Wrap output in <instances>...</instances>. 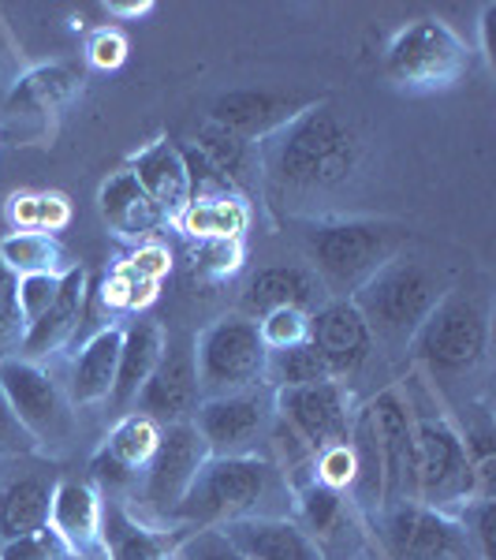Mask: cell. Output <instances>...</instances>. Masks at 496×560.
Masks as SVG:
<instances>
[{"mask_svg": "<svg viewBox=\"0 0 496 560\" xmlns=\"http://www.w3.org/2000/svg\"><path fill=\"white\" fill-rule=\"evenodd\" d=\"M265 142L269 176L292 191H329L358 165V135L332 113V105H306Z\"/></svg>", "mask_w": 496, "mask_h": 560, "instance_id": "obj_1", "label": "cell"}, {"mask_svg": "<svg viewBox=\"0 0 496 560\" xmlns=\"http://www.w3.org/2000/svg\"><path fill=\"white\" fill-rule=\"evenodd\" d=\"M445 292H448V280L437 269L395 255L351 295V303L363 311L374 340L411 348L414 332L422 329V322L429 318V311L440 303Z\"/></svg>", "mask_w": 496, "mask_h": 560, "instance_id": "obj_2", "label": "cell"}, {"mask_svg": "<svg viewBox=\"0 0 496 560\" xmlns=\"http://www.w3.org/2000/svg\"><path fill=\"white\" fill-rule=\"evenodd\" d=\"M403 232L385 221H321L306 232V255L324 292L351 300L385 261L395 258Z\"/></svg>", "mask_w": 496, "mask_h": 560, "instance_id": "obj_3", "label": "cell"}, {"mask_svg": "<svg viewBox=\"0 0 496 560\" xmlns=\"http://www.w3.org/2000/svg\"><path fill=\"white\" fill-rule=\"evenodd\" d=\"M411 427H414V453H411V475H414V501L426 509L448 512L452 504H471L477 493V475L467 453L463 433L452 427L440 408H418L408 396Z\"/></svg>", "mask_w": 496, "mask_h": 560, "instance_id": "obj_4", "label": "cell"}, {"mask_svg": "<svg viewBox=\"0 0 496 560\" xmlns=\"http://www.w3.org/2000/svg\"><path fill=\"white\" fill-rule=\"evenodd\" d=\"M276 467L261 456H210L179 501L176 516L191 527H224V523L247 520L265 501Z\"/></svg>", "mask_w": 496, "mask_h": 560, "instance_id": "obj_5", "label": "cell"}, {"mask_svg": "<svg viewBox=\"0 0 496 560\" xmlns=\"http://www.w3.org/2000/svg\"><path fill=\"white\" fill-rule=\"evenodd\" d=\"M411 351L433 377H459L489 355V306L471 292L448 288L414 332Z\"/></svg>", "mask_w": 496, "mask_h": 560, "instance_id": "obj_6", "label": "cell"}, {"mask_svg": "<svg viewBox=\"0 0 496 560\" xmlns=\"http://www.w3.org/2000/svg\"><path fill=\"white\" fill-rule=\"evenodd\" d=\"M471 71V49L448 23L414 20L395 31L385 52V75L403 90H445Z\"/></svg>", "mask_w": 496, "mask_h": 560, "instance_id": "obj_7", "label": "cell"}, {"mask_svg": "<svg viewBox=\"0 0 496 560\" xmlns=\"http://www.w3.org/2000/svg\"><path fill=\"white\" fill-rule=\"evenodd\" d=\"M265 359L269 351L261 345L255 318L232 314V318L213 322L210 329L194 337V370L202 400L243 393V388H261L265 385Z\"/></svg>", "mask_w": 496, "mask_h": 560, "instance_id": "obj_8", "label": "cell"}, {"mask_svg": "<svg viewBox=\"0 0 496 560\" xmlns=\"http://www.w3.org/2000/svg\"><path fill=\"white\" fill-rule=\"evenodd\" d=\"M355 400L347 393V382H314L295 388H273V419L292 427L318 456L321 448L340 445L351 438L355 422Z\"/></svg>", "mask_w": 496, "mask_h": 560, "instance_id": "obj_9", "label": "cell"}, {"mask_svg": "<svg viewBox=\"0 0 496 560\" xmlns=\"http://www.w3.org/2000/svg\"><path fill=\"white\" fill-rule=\"evenodd\" d=\"M210 459L202 433L194 422H176V427H161L157 453L146 464V486H142V501L157 516H176L179 501L191 490V482Z\"/></svg>", "mask_w": 496, "mask_h": 560, "instance_id": "obj_10", "label": "cell"}, {"mask_svg": "<svg viewBox=\"0 0 496 560\" xmlns=\"http://www.w3.org/2000/svg\"><path fill=\"white\" fill-rule=\"evenodd\" d=\"M385 546L395 560H456L471 549L467 530L452 512L426 509L418 501H400L381 512Z\"/></svg>", "mask_w": 496, "mask_h": 560, "instance_id": "obj_11", "label": "cell"}, {"mask_svg": "<svg viewBox=\"0 0 496 560\" xmlns=\"http://www.w3.org/2000/svg\"><path fill=\"white\" fill-rule=\"evenodd\" d=\"M261 388L205 396V400L198 404L194 430L202 433L210 456H250V448L258 445V438L269 430V419H273Z\"/></svg>", "mask_w": 496, "mask_h": 560, "instance_id": "obj_12", "label": "cell"}, {"mask_svg": "<svg viewBox=\"0 0 496 560\" xmlns=\"http://www.w3.org/2000/svg\"><path fill=\"white\" fill-rule=\"evenodd\" d=\"M377 430V456H381V512L400 501H414V475H411V453H414V427L408 393L400 385H389L369 400Z\"/></svg>", "mask_w": 496, "mask_h": 560, "instance_id": "obj_13", "label": "cell"}, {"mask_svg": "<svg viewBox=\"0 0 496 560\" xmlns=\"http://www.w3.org/2000/svg\"><path fill=\"white\" fill-rule=\"evenodd\" d=\"M0 388H4L12 411L20 415V422L34 433L38 445L68 438V430H71L68 404H64V396H60L57 382H52L38 363L20 359V355L4 359V363H0Z\"/></svg>", "mask_w": 496, "mask_h": 560, "instance_id": "obj_14", "label": "cell"}, {"mask_svg": "<svg viewBox=\"0 0 496 560\" xmlns=\"http://www.w3.org/2000/svg\"><path fill=\"white\" fill-rule=\"evenodd\" d=\"M310 345L321 351L324 366L336 382H347L377 351L369 325L351 300H329L310 314Z\"/></svg>", "mask_w": 496, "mask_h": 560, "instance_id": "obj_15", "label": "cell"}, {"mask_svg": "<svg viewBox=\"0 0 496 560\" xmlns=\"http://www.w3.org/2000/svg\"><path fill=\"white\" fill-rule=\"evenodd\" d=\"M139 404L142 415L157 422V427L191 422V415L202 404V388H198V370H194V340L191 345L168 340L165 359H161L146 388L139 393Z\"/></svg>", "mask_w": 496, "mask_h": 560, "instance_id": "obj_16", "label": "cell"}, {"mask_svg": "<svg viewBox=\"0 0 496 560\" xmlns=\"http://www.w3.org/2000/svg\"><path fill=\"white\" fill-rule=\"evenodd\" d=\"M128 173L139 179V187L150 195V202L165 213V221H176L191 202V176H187L184 150L168 139H157L139 153H131Z\"/></svg>", "mask_w": 496, "mask_h": 560, "instance_id": "obj_17", "label": "cell"}, {"mask_svg": "<svg viewBox=\"0 0 496 560\" xmlns=\"http://www.w3.org/2000/svg\"><path fill=\"white\" fill-rule=\"evenodd\" d=\"M329 303V292L318 280L310 266H265L250 277L247 292H243V311L250 318H261L269 311H281V306H292V311H306L314 314L318 306Z\"/></svg>", "mask_w": 496, "mask_h": 560, "instance_id": "obj_18", "label": "cell"}, {"mask_svg": "<svg viewBox=\"0 0 496 560\" xmlns=\"http://www.w3.org/2000/svg\"><path fill=\"white\" fill-rule=\"evenodd\" d=\"M102 520H105V504L90 482L64 478V482L52 486L49 530L64 541L71 557H86L102 546Z\"/></svg>", "mask_w": 496, "mask_h": 560, "instance_id": "obj_19", "label": "cell"}, {"mask_svg": "<svg viewBox=\"0 0 496 560\" xmlns=\"http://www.w3.org/2000/svg\"><path fill=\"white\" fill-rule=\"evenodd\" d=\"M303 108L306 105L287 102V97H281V94H265V90H232V94H224L213 102L210 124L239 135V139H247L258 147V139L276 135L284 124H292Z\"/></svg>", "mask_w": 496, "mask_h": 560, "instance_id": "obj_20", "label": "cell"}, {"mask_svg": "<svg viewBox=\"0 0 496 560\" xmlns=\"http://www.w3.org/2000/svg\"><path fill=\"white\" fill-rule=\"evenodd\" d=\"M221 530L232 538L243 560H324L321 546L295 520L247 516L224 523Z\"/></svg>", "mask_w": 496, "mask_h": 560, "instance_id": "obj_21", "label": "cell"}, {"mask_svg": "<svg viewBox=\"0 0 496 560\" xmlns=\"http://www.w3.org/2000/svg\"><path fill=\"white\" fill-rule=\"evenodd\" d=\"M83 300H86V269L68 266L64 277H60V292H57V300H52V306L23 332L20 348L31 355V363L68 345L71 332L83 322Z\"/></svg>", "mask_w": 496, "mask_h": 560, "instance_id": "obj_22", "label": "cell"}, {"mask_svg": "<svg viewBox=\"0 0 496 560\" xmlns=\"http://www.w3.org/2000/svg\"><path fill=\"white\" fill-rule=\"evenodd\" d=\"M97 206H102L105 224L116 232L120 240H134V243H146L153 232L165 224V213L150 202V195L139 187L128 168L113 173L97 191Z\"/></svg>", "mask_w": 496, "mask_h": 560, "instance_id": "obj_23", "label": "cell"}, {"mask_svg": "<svg viewBox=\"0 0 496 560\" xmlns=\"http://www.w3.org/2000/svg\"><path fill=\"white\" fill-rule=\"evenodd\" d=\"M165 348H168V332L153 318H139L123 329L120 363H116V385H113V396H108L116 408L139 400V393L146 388L153 370H157V363L165 359Z\"/></svg>", "mask_w": 496, "mask_h": 560, "instance_id": "obj_24", "label": "cell"}, {"mask_svg": "<svg viewBox=\"0 0 496 560\" xmlns=\"http://www.w3.org/2000/svg\"><path fill=\"white\" fill-rule=\"evenodd\" d=\"M83 79L68 65H45L20 75L4 97V113L12 120H49L57 108H64L79 94Z\"/></svg>", "mask_w": 496, "mask_h": 560, "instance_id": "obj_25", "label": "cell"}, {"mask_svg": "<svg viewBox=\"0 0 496 560\" xmlns=\"http://www.w3.org/2000/svg\"><path fill=\"white\" fill-rule=\"evenodd\" d=\"M161 427L142 411H131L108 430L105 445L94 456V475L102 478H128L134 471H146V464L157 453Z\"/></svg>", "mask_w": 496, "mask_h": 560, "instance_id": "obj_26", "label": "cell"}, {"mask_svg": "<svg viewBox=\"0 0 496 560\" xmlns=\"http://www.w3.org/2000/svg\"><path fill=\"white\" fill-rule=\"evenodd\" d=\"M120 345H123V329H116V325L94 332L83 345L75 363H71V404L75 408H90V404H102L113 396Z\"/></svg>", "mask_w": 496, "mask_h": 560, "instance_id": "obj_27", "label": "cell"}, {"mask_svg": "<svg viewBox=\"0 0 496 560\" xmlns=\"http://www.w3.org/2000/svg\"><path fill=\"white\" fill-rule=\"evenodd\" d=\"M102 546L108 560H176L179 535L139 523L123 504H108L102 520Z\"/></svg>", "mask_w": 496, "mask_h": 560, "instance_id": "obj_28", "label": "cell"}, {"mask_svg": "<svg viewBox=\"0 0 496 560\" xmlns=\"http://www.w3.org/2000/svg\"><path fill=\"white\" fill-rule=\"evenodd\" d=\"M52 482L42 475H20L0 486V538H26L49 527Z\"/></svg>", "mask_w": 496, "mask_h": 560, "instance_id": "obj_29", "label": "cell"}, {"mask_svg": "<svg viewBox=\"0 0 496 560\" xmlns=\"http://www.w3.org/2000/svg\"><path fill=\"white\" fill-rule=\"evenodd\" d=\"M179 232L191 240H243L250 229V206L243 195H221V198H191L187 210L176 217Z\"/></svg>", "mask_w": 496, "mask_h": 560, "instance_id": "obj_30", "label": "cell"}, {"mask_svg": "<svg viewBox=\"0 0 496 560\" xmlns=\"http://www.w3.org/2000/svg\"><path fill=\"white\" fill-rule=\"evenodd\" d=\"M194 147L213 161L216 173L228 179L239 195L255 187L258 165H261V153H258L255 142L239 139V135H232V131H224V128H216V124L205 120L202 131H198V139H194Z\"/></svg>", "mask_w": 496, "mask_h": 560, "instance_id": "obj_31", "label": "cell"}, {"mask_svg": "<svg viewBox=\"0 0 496 560\" xmlns=\"http://www.w3.org/2000/svg\"><path fill=\"white\" fill-rule=\"evenodd\" d=\"M0 261L15 280L38 277V273H64V250L52 236L42 232H8L0 240Z\"/></svg>", "mask_w": 496, "mask_h": 560, "instance_id": "obj_32", "label": "cell"}, {"mask_svg": "<svg viewBox=\"0 0 496 560\" xmlns=\"http://www.w3.org/2000/svg\"><path fill=\"white\" fill-rule=\"evenodd\" d=\"M4 213L12 232H42V236H52V232L71 224V202L57 191H15L8 198Z\"/></svg>", "mask_w": 496, "mask_h": 560, "instance_id": "obj_33", "label": "cell"}, {"mask_svg": "<svg viewBox=\"0 0 496 560\" xmlns=\"http://www.w3.org/2000/svg\"><path fill=\"white\" fill-rule=\"evenodd\" d=\"M299 527L310 535L314 541L321 546V538H332L336 535V527L344 523V512H347V497L340 490H329V486L321 482H303L299 490Z\"/></svg>", "mask_w": 496, "mask_h": 560, "instance_id": "obj_34", "label": "cell"}, {"mask_svg": "<svg viewBox=\"0 0 496 560\" xmlns=\"http://www.w3.org/2000/svg\"><path fill=\"white\" fill-rule=\"evenodd\" d=\"M329 366H324L321 351L306 340L287 351H269L265 359V385L273 388H295V385H314V382H329ZM336 382V377H332Z\"/></svg>", "mask_w": 496, "mask_h": 560, "instance_id": "obj_35", "label": "cell"}, {"mask_svg": "<svg viewBox=\"0 0 496 560\" xmlns=\"http://www.w3.org/2000/svg\"><path fill=\"white\" fill-rule=\"evenodd\" d=\"M157 288L161 284H153V280H139L120 261V266L105 277L102 303L108 306V311H116V314H139V311H146L153 300H157Z\"/></svg>", "mask_w": 496, "mask_h": 560, "instance_id": "obj_36", "label": "cell"}, {"mask_svg": "<svg viewBox=\"0 0 496 560\" xmlns=\"http://www.w3.org/2000/svg\"><path fill=\"white\" fill-rule=\"evenodd\" d=\"M239 269H243V240H202L191 250V273L198 280L221 284V280L236 277Z\"/></svg>", "mask_w": 496, "mask_h": 560, "instance_id": "obj_37", "label": "cell"}, {"mask_svg": "<svg viewBox=\"0 0 496 560\" xmlns=\"http://www.w3.org/2000/svg\"><path fill=\"white\" fill-rule=\"evenodd\" d=\"M255 325H258V337H261V345H265V351H287L310 340V314L292 311V306L261 314V318H255Z\"/></svg>", "mask_w": 496, "mask_h": 560, "instance_id": "obj_38", "label": "cell"}, {"mask_svg": "<svg viewBox=\"0 0 496 560\" xmlns=\"http://www.w3.org/2000/svg\"><path fill=\"white\" fill-rule=\"evenodd\" d=\"M355 448H351V438L340 441V445H329L314 456V482L329 486V490L347 493L355 486Z\"/></svg>", "mask_w": 496, "mask_h": 560, "instance_id": "obj_39", "label": "cell"}, {"mask_svg": "<svg viewBox=\"0 0 496 560\" xmlns=\"http://www.w3.org/2000/svg\"><path fill=\"white\" fill-rule=\"evenodd\" d=\"M60 277L64 273H38V277L15 280V303H20L23 329H31V325L52 306V300H57V292H60Z\"/></svg>", "mask_w": 496, "mask_h": 560, "instance_id": "obj_40", "label": "cell"}, {"mask_svg": "<svg viewBox=\"0 0 496 560\" xmlns=\"http://www.w3.org/2000/svg\"><path fill=\"white\" fill-rule=\"evenodd\" d=\"M23 332L26 329L20 318V303H15V277L0 261V363L12 359V351H20Z\"/></svg>", "mask_w": 496, "mask_h": 560, "instance_id": "obj_41", "label": "cell"}, {"mask_svg": "<svg viewBox=\"0 0 496 560\" xmlns=\"http://www.w3.org/2000/svg\"><path fill=\"white\" fill-rule=\"evenodd\" d=\"M176 560H243V553L221 527H194V535L179 538Z\"/></svg>", "mask_w": 496, "mask_h": 560, "instance_id": "obj_42", "label": "cell"}, {"mask_svg": "<svg viewBox=\"0 0 496 560\" xmlns=\"http://www.w3.org/2000/svg\"><path fill=\"white\" fill-rule=\"evenodd\" d=\"M64 557H71L68 546L49 527L34 530L26 538L4 541V549H0V560H64Z\"/></svg>", "mask_w": 496, "mask_h": 560, "instance_id": "obj_43", "label": "cell"}, {"mask_svg": "<svg viewBox=\"0 0 496 560\" xmlns=\"http://www.w3.org/2000/svg\"><path fill=\"white\" fill-rule=\"evenodd\" d=\"M86 60L97 71H116L128 60V38H123L116 26H97L86 38Z\"/></svg>", "mask_w": 496, "mask_h": 560, "instance_id": "obj_44", "label": "cell"}, {"mask_svg": "<svg viewBox=\"0 0 496 560\" xmlns=\"http://www.w3.org/2000/svg\"><path fill=\"white\" fill-rule=\"evenodd\" d=\"M0 453H4V456H31V453H38V441H34V433L20 422V415L12 411L4 388H0Z\"/></svg>", "mask_w": 496, "mask_h": 560, "instance_id": "obj_45", "label": "cell"}, {"mask_svg": "<svg viewBox=\"0 0 496 560\" xmlns=\"http://www.w3.org/2000/svg\"><path fill=\"white\" fill-rule=\"evenodd\" d=\"M459 523L467 530V541L477 546L482 560H493V497H474Z\"/></svg>", "mask_w": 496, "mask_h": 560, "instance_id": "obj_46", "label": "cell"}, {"mask_svg": "<svg viewBox=\"0 0 496 560\" xmlns=\"http://www.w3.org/2000/svg\"><path fill=\"white\" fill-rule=\"evenodd\" d=\"M123 266H128L139 280H153V284H161V280L173 273V255H168V247L146 240L131 250V258H123Z\"/></svg>", "mask_w": 496, "mask_h": 560, "instance_id": "obj_47", "label": "cell"}, {"mask_svg": "<svg viewBox=\"0 0 496 560\" xmlns=\"http://www.w3.org/2000/svg\"><path fill=\"white\" fill-rule=\"evenodd\" d=\"M105 12L113 20H146L153 12V0H108Z\"/></svg>", "mask_w": 496, "mask_h": 560, "instance_id": "obj_48", "label": "cell"}, {"mask_svg": "<svg viewBox=\"0 0 496 560\" xmlns=\"http://www.w3.org/2000/svg\"><path fill=\"white\" fill-rule=\"evenodd\" d=\"M493 23H496V4H485L482 8V23H477V31H482V57L496 60V45H493Z\"/></svg>", "mask_w": 496, "mask_h": 560, "instance_id": "obj_49", "label": "cell"}, {"mask_svg": "<svg viewBox=\"0 0 496 560\" xmlns=\"http://www.w3.org/2000/svg\"><path fill=\"white\" fill-rule=\"evenodd\" d=\"M64 560H75V557H64Z\"/></svg>", "mask_w": 496, "mask_h": 560, "instance_id": "obj_50", "label": "cell"}]
</instances>
